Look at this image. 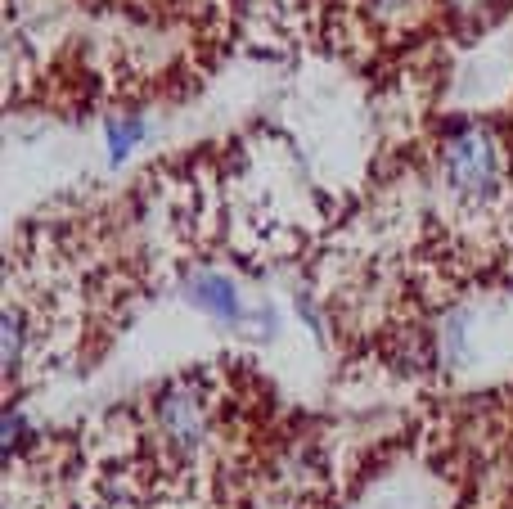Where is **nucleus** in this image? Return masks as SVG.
<instances>
[{"label":"nucleus","mask_w":513,"mask_h":509,"mask_svg":"<svg viewBox=\"0 0 513 509\" xmlns=\"http://www.w3.org/2000/svg\"><path fill=\"white\" fill-rule=\"evenodd\" d=\"M441 172L446 185L468 203H491L500 194V145L477 122H455L441 149Z\"/></svg>","instance_id":"nucleus-1"},{"label":"nucleus","mask_w":513,"mask_h":509,"mask_svg":"<svg viewBox=\"0 0 513 509\" xmlns=\"http://www.w3.org/2000/svg\"><path fill=\"white\" fill-rule=\"evenodd\" d=\"M158 433L180 451H194L207 433V401L198 397L194 383H176L158 401Z\"/></svg>","instance_id":"nucleus-2"},{"label":"nucleus","mask_w":513,"mask_h":509,"mask_svg":"<svg viewBox=\"0 0 513 509\" xmlns=\"http://www.w3.org/2000/svg\"><path fill=\"white\" fill-rule=\"evenodd\" d=\"M189 302H194L198 311H207V316H216V320H239L243 316L239 289L216 271H198L194 280H189Z\"/></svg>","instance_id":"nucleus-3"},{"label":"nucleus","mask_w":513,"mask_h":509,"mask_svg":"<svg viewBox=\"0 0 513 509\" xmlns=\"http://www.w3.org/2000/svg\"><path fill=\"white\" fill-rule=\"evenodd\" d=\"M140 131H144L140 122H126V127H117V122H113V127H108V145H113V158H122L126 149L140 140Z\"/></svg>","instance_id":"nucleus-4"},{"label":"nucleus","mask_w":513,"mask_h":509,"mask_svg":"<svg viewBox=\"0 0 513 509\" xmlns=\"http://www.w3.org/2000/svg\"><path fill=\"white\" fill-rule=\"evenodd\" d=\"M374 19H401V14L414 10V0H369Z\"/></svg>","instance_id":"nucleus-5"},{"label":"nucleus","mask_w":513,"mask_h":509,"mask_svg":"<svg viewBox=\"0 0 513 509\" xmlns=\"http://www.w3.org/2000/svg\"><path fill=\"white\" fill-rule=\"evenodd\" d=\"M491 5H495V0H450V10H455L459 19H477V23L491 14Z\"/></svg>","instance_id":"nucleus-6"}]
</instances>
